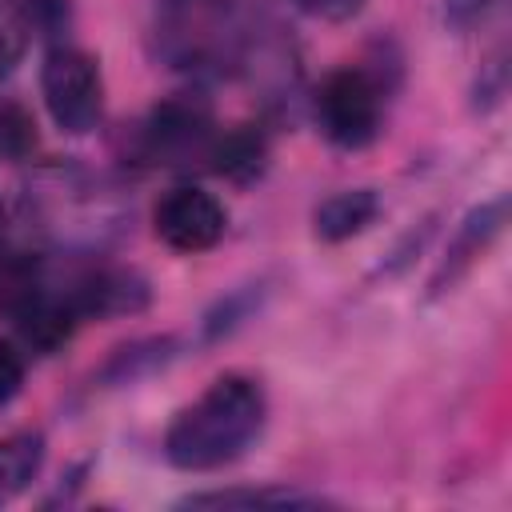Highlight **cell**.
<instances>
[{"instance_id": "6da1fadb", "label": "cell", "mask_w": 512, "mask_h": 512, "mask_svg": "<svg viewBox=\"0 0 512 512\" xmlns=\"http://www.w3.org/2000/svg\"><path fill=\"white\" fill-rule=\"evenodd\" d=\"M268 416L264 388L248 376H220L164 432V456L180 472H212L244 456Z\"/></svg>"}, {"instance_id": "7a4b0ae2", "label": "cell", "mask_w": 512, "mask_h": 512, "mask_svg": "<svg viewBox=\"0 0 512 512\" xmlns=\"http://www.w3.org/2000/svg\"><path fill=\"white\" fill-rule=\"evenodd\" d=\"M40 96L60 132H68V136L92 132L104 112L100 64L84 48L56 44L40 64Z\"/></svg>"}, {"instance_id": "3957f363", "label": "cell", "mask_w": 512, "mask_h": 512, "mask_svg": "<svg viewBox=\"0 0 512 512\" xmlns=\"http://www.w3.org/2000/svg\"><path fill=\"white\" fill-rule=\"evenodd\" d=\"M380 112H384V92L360 68H340V72L324 76V84L316 92L320 132L336 148H364V144H372L380 136Z\"/></svg>"}, {"instance_id": "277c9868", "label": "cell", "mask_w": 512, "mask_h": 512, "mask_svg": "<svg viewBox=\"0 0 512 512\" xmlns=\"http://www.w3.org/2000/svg\"><path fill=\"white\" fill-rule=\"evenodd\" d=\"M224 224H228L224 204L196 184H180L164 192L152 212V228L172 252H208L224 236Z\"/></svg>"}, {"instance_id": "5b68a950", "label": "cell", "mask_w": 512, "mask_h": 512, "mask_svg": "<svg viewBox=\"0 0 512 512\" xmlns=\"http://www.w3.org/2000/svg\"><path fill=\"white\" fill-rule=\"evenodd\" d=\"M144 140L152 148V156L168 160V164H188L192 156L208 160L212 152V120L208 108L196 100H164L152 108L148 124H144Z\"/></svg>"}, {"instance_id": "8992f818", "label": "cell", "mask_w": 512, "mask_h": 512, "mask_svg": "<svg viewBox=\"0 0 512 512\" xmlns=\"http://www.w3.org/2000/svg\"><path fill=\"white\" fill-rule=\"evenodd\" d=\"M504 216H508L504 196H500V200H488V204H480V208H472V212L464 216V224L456 228V236H452L444 260H440V268H436V276H432V296L448 292L460 276H468V268H472V264L492 248V240L500 236Z\"/></svg>"}, {"instance_id": "52a82bcc", "label": "cell", "mask_w": 512, "mask_h": 512, "mask_svg": "<svg viewBox=\"0 0 512 512\" xmlns=\"http://www.w3.org/2000/svg\"><path fill=\"white\" fill-rule=\"evenodd\" d=\"M80 316H124L148 304V284L128 268H92L68 292Z\"/></svg>"}, {"instance_id": "ba28073f", "label": "cell", "mask_w": 512, "mask_h": 512, "mask_svg": "<svg viewBox=\"0 0 512 512\" xmlns=\"http://www.w3.org/2000/svg\"><path fill=\"white\" fill-rule=\"evenodd\" d=\"M376 216H380L376 192H372V188H348V192H332V196L316 208L312 224H316V236H320V240L340 244V240L360 236Z\"/></svg>"}, {"instance_id": "9c48e42d", "label": "cell", "mask_w": 512, "mask_h": 512, "mask_svg": "<svg viewBox=\"0 0 512 512\" xmlns=\"http://www.w3.org/2000/svg\"><path fill=\"white\" fill-rule=\"evenodd\" d=\"M16 320H20V332H24L28 344L52 352L56 344H64V340L72 336L80 312L72 308L68 296H48V292H36V296H32V292H28L24 304H20V312H16Z\"/></svg>"}, {"instance_id": "30bf717a", "label": "cell", "mask_w": 512, "mask_h": 512, "mask_svg": "<svg viewBox=\"0 0 512 512\" xmlns=\"http://www.w3.org/2000/svg\"><path fill=\"white\" fill-rule=\"evenodd\" d=\"M44 468V432L20 428L0 440V504L20 496Z\"/></svg>"}, {"instance_id": "8fae6325", "label": "cell", "mask_w": 512, "mask_h": 512, "mask_svg": "<svg viewBox=\"0 0 512 512\" xmlns=\"http://www.w3.org/2000/svg\"><path fill=\"white\" fill-rule=\"evenodd\" d=\"M188 508H316L320 496L296 492V488H216V492H192L184 500Z\"/></svg>"}, {"instance_id": "7c38bea8", "label": "cell", "mask_w": 512, "mask_h": 512, "mask_svg": "<svg viewBox=\"0 0 512 512\" xmlns=\"http://www.w3.org/2000/svg\"><path fill=\"white\" fill-rule=\"evenodd\" d=\"M264 156H268V144L252 128H236L228 136H216L212 140V152H208L212 168L220 176H228V180H240V184L264 172Z\"/></svg>"}, {"instance_id": "4fadbf2b", "label": "cell", "mask_w": 512, "mask_h": 512, "mask_svg": "<svg viewBox=\"0 0 512 512\" xmlns=\"http://www.w3.org/2000/svg\"><path fill=\"white\" fill-rule=\"evenodd\" d=\"M32 36V20H28V0H0V84L16 72L24 48Z\"/></svg>"}, {"instance_id": "5bb4252c", "label": "cell", "mask_w": 512, "mask_h": 512, "mask_svg": "<svg viewBox=\"0 0 512 512\" xmlns=\"http://www.w3.org/2000/svg\"><path fill=\"white\" fill-rule=\"evenodd\" d=\"M36 144H40V132H36L32 112L16 100H4L0 104V160H28Z\"/></svg>"}, {"instance_id": "9a60e30c", "label": "cell", "mask_w": 512, "mask_h": 512, "mask_svg": "<svg viewBox=\"0 0 512 512\" xmlns=\"http://www.w3.org/2000/svg\"><path fill=\"white\" fill-rule=\"evenodd\" d=\"M504 0H444V16L452 28H472L476 20H488Z\"/></svg>"}, {"instance_id": "2e32d148", "label": "cell", "mask_w": 512, "mask_h": 512, "mask_svg": "<svg viewBox=\"0 0 512 512\" xmlns=\"http://www.w3.org/2000/svg\"><path fill=\"white\" fill-rule=\"evenodd\" d=\"M24 384V360L12 344H0V408L20 392Z\"/></svg>"}, {"instance_id": "e0dca14e", "label": "cell", "mask_w": 512, "mask_h": 512, "mask_svg": "<svg viewBox=\"0 0 512 512\" xmlns=\"http://www.w3.org/2000/svg\"><path fill=\"white\" fill-rule=\"evenodd\" d=\"M296 4L320 20H348L364 8V0H296Z\"/></svg>"}, {"instance_id": "ac0fdd59", "label": "cell", "mask_w": 512, "mask_h": 512, "mask_svg": "<svg viewBox=\"0 0 512 512\" xmlns=\"http://www.w3.org/2000/svg\"><path fill=\"white\" fill-rule=\"evenodd\" d=\"M0 224H4V212H0Z\"/></svg>"}]
</instances>
